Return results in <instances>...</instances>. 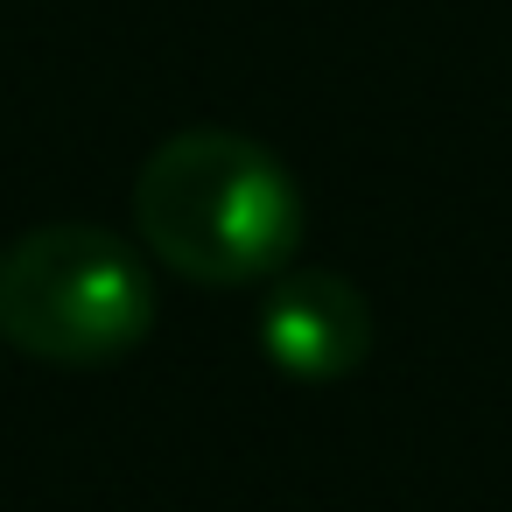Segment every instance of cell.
Here are the masks:
<instances>
[{
  "label": "cell",
  "mask_w": 512,
  "mask_h": 512,
  "mask_svg": "<svg viewBox=\"0 0 512 512\" xmlns=\"http://www.w3.org/2000/svg\"><path fill=\"white\" fill-rule=\"evenodd\" d=\"M0 344H8V337H0Z\"/></svg>",
  "instance_id": "277c9868"
},
{
  "label": "cell",
  "mask_w": 512,
  "mask_h": 512,
  "mask_svg": "<svg viewBox=\"0 0 512 512\" xmlns=\"http://www.w3.org/2000/svg\"><path fill=\"white\" fill-rule=\"evenodd\" d=\"M134 232L197 288H267L302 246V190L267 141L183 127L134 176Z\"/></svg>",
  "instance_id": "6da1fadb"
},
{
  "label": "cell",
  "mask_w": 512,
  "mask_h": 512,
  "mask_svg": "<svg viewBox=\"0 0 512 512\" xmlns=\"http://www.w3.org/2000/svg\"><path fill=\"white\" fill-rule=\"evenodd\" d=\"M253 344L274 372L288 379H344L365 365L372 351V309L365 295L344 281V274H323V267H281L253 309Z\"/></svg>",
  "instance_id": "3957f363"
},
{
  "label": "cell",
  "mask_w": 512,
  "mask_h": 512,
  "mask_svg": "<svg viewBox=\"0 0 512 512\" xmlns=\"http://www.w3.org/2000/svg\"><path fill=\"white\" fill-rule=\"evenodd\" d=\"M155 274L106 225H36L0 253V337L36 365H120L155 330Z\"/></svg>",
  "instance_id": "7a4b0ae2"
}]
</instances>
